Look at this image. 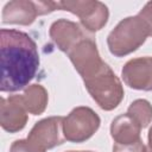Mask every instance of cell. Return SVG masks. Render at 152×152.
<instances>
[{
  "label": "cell",
  "mask_w": 152,
  "mask_h": 152,
  "mask_svg": "<svg viewBox=\"0 0 152 152\" xmlns=\"http://www.w3.org/2000/svg\"><path fill=\"white\" fill-rule=\"evenodd\" d=\"M0 34V89L14 93L24 89L34 77L39 53L34 40L23 31L2 28Z\"/></svg>",
  "instance_id": "1"
},
{
  "label": "cell",
  "mask_w": 152,
  "mask_h": 152,
  "mask_svg": "<svg viewBox=\"0 0 152 152\" xmlns=\"http://www.w3.org/2000/svg\"><path fill=\"white\" fill-rule=\"evenodd\" d=\"M83 82L93 100L103 110H113L124 99L122 83L107 63L83 78Z\"/></svg>",
  "instance_id": "2"
},
{
  "label": "cell",
  "mask_w": 152,
  "mask_h": 152,
  "mask_svg": "<svg viewBox=\"0 0 152 152\" xmlns=\"http://www.w3.org/2000/svg\"><path fill=\"white\" fill-rule=\"evenodd\" d=\"M150 36L145 21L137 14L122 19L108 34L107 45L115 57H125L137 51Z\"/></svg>",
  "instance_id": "3"
},
{
  "label": "cell",
  "mask_w": 152,
  "mask_h": 152,
  "mask_svg": "<svg viewBox=\"0 0 152 152\" xmlns=\"http://www.w3.org/2000/svg\"><path fill=\"white\" fill-rule=\"evenodd\" d=\"M100 124V116L91 108L86 106L76 107L63 120L65 140L71 142H83L95 134Z\"/></svg>",
  "instance_id": "4"
},
{
  "label": "cell",
  "mask_w": 152,
  "mask_h": 152,
  "mask_svg": "<svg viewBox=\"0 0 152 152\" xmlns=\"http://www.w3.org/2000/svg\"><path fill=\"white\" fill-rule=\"evenodd\" d=\"M141 129L140 125L127 113L116 116L110 124L113 152H147V146L140 138Z\"/></svg>",
  "instance_id": "5"
},
{
  "label": "cell",
  "mask_w": 152,
  "mask_h": 152,
  "mask_svg": "<svg viewBox=\"0 0 152 152\" xmlns=\"http://www.w3.org/2000/svg\"><path fill=\"white\" fill-rule=\"evenodd\" d=\"M59 8L58 2L53 1H30V0H14L5 5L2 10L4 24L31 25L38 15L51 13Z\"/></svg>",
  "instance_id": "6"
},
{
  "label": "cell",
  "mask_w": 152,
  "mask_h": 152,
  "mask_svg": "<svg viewBox=\"0 0 152 152\" xmlns=\"http://www.w3.org/2000/svg\"><path fill=\"white\" fill-rule=\"evenodd\" d=\"M59 8L68 11L80 18L81 24L88 32L100 31L108 21V7L97 0L58 1Z\"/></svg>",
  "instance_id": "7"
},
{
  "label": "cell",
  "mask_w": 152,
  "mask_h": 152,
  "mask_svg": "<svg viewBox=\"0 0 152 152\" xmlns=\"http://www.w3.org/2000/svg\"><path fill=\"white\" fill-rule=\"evenodd\" d=\"M63 120V116H49L36 122L26 139L43 151L62 145L65 141Z\"/></svg>",
  "instance_id": "8"
},
{
  "label": "cell",
  "mask_w": 152,
  "mask_h": 152,
  "mask_svg": "<svg viewBox=\"0 0 152 152\" xmlns=\"http://www.w3.org/2000/svg\"><path fill=\"white\" fill-rule=\"evenodd\" d=\"M68 56L82 80L95 72L104 63L100 57L95 40L90 36L82 39Z\"/></svg>",
  "instance_id": "9"
},
{
  "label": "cell",
  "mask_w": 152,
  "mask_h": 152,
  "mask_svg": "<svg viewBox=\"0 0 152 152\" xmlns=\"http://www.w3.org/2000/svg\"><path fill=\"white\" fill-rule=\"evenodd\" d=\"M126 86L135 90H152V57H138L129 59L121 70Z\"/></svg>",
  "instance_id": "10"
},
{
  "label": "cell",
  "mask_w": 152,
  "mask_h": 152,
  "mask_svg": "<svg viewBox=\"0 0 152 152\" xmlns=\"http://www.w3.org/2000/svg\"><path fill=\"white\" fill-rule=\"evenodd\" d=\"M28 112L26 110L21 95H10L8 97H1L0 103V125L10 133H17L21 131L28 119Z\"/></svg>",
  "instance_id": "11"
},
{
  "label": "cell",
  "mask_w": 152,
  "mask_h": 152,
  "mask_svg": "<svg viewBox=\"0 0 152 152\" xmlns=\"http://www.w3.org/2000/svg\"><path fill=\"white\" fill-rule=\"evenodd\" d=\"M49 34L57 48L65 53H69L82 39L88 37L78 24L63 18L51 24Z\"/></svg>",
  "instance_id": "12"
},
{
  "label": "cell",
  "mask_w": 152,
  "mask_h": 152,
  "mask_svg": "<svg viewBox=\"0 0 152 152\" xmlns=\"http://www.w3.org/2000/svg\"><path fill=\"white\" fill-rule=\"evenodd\" d=\"M23 103L26 110L32 115H39L45 112L49 102L46 89L42 84H30L21 94Z\"/></svg>",
  "instance_id": "13"
},
{
  "label": "cell",
  "mask_w": 152,
  "mask_h": 152,
  "mask_svg": "<svg viewBox=\"0 0 152 152\" xmlns=\"http://www.w3.org/2000/svg\"><path fill=\"white\" fill-rule=\"evenodd\" d=\"M127 114L131 115L141 128H145L152 121V104L145 99H138L129 104Z\"/></svg>",
  "instance_id": "14"
},
{
  "label": "cell",
  "mask_w": 152,
  "mask_h": 152,
  "mask_svg": "<svg viewBox=\"0 0 152 152\" xmlns=\"http://www.w3.org/2000/svg\"><path fill=\"white\" fill-rule=\"evenodd\" d=\"M10 152H46L33 145L27 139H19L12 142L10 147Z\"/></svg>",
  "instance_id": "15"
},
{
  "label": "cell",
  "mask_w": 152,
  "mask_h": 152,
  "mask_svg": "<svg viewBox=\"0 0 152 152\" xmlns=\"http://www.w3.org/2000/svg\"><path fill=\"white\" fill-rule=\"evenodd\" d=\"M138 15L145 21V24L148 28L150 36H152V1L146 2V5L140 10Z\"/></svg>",
  "instance_id": "16"
},
{
  "label": "cell",
  "mask_w": 152,
  "mask_h": 152,
  "mask_svg": "<svg viewBox=\"0 0 152 152\" xmlns=\"http://www.w3.org/2000/svg\"><path fill=\"white\" fill-rule=\"evenodd\" d=\"M148 141H152V127L150 128V131H148Z\"/></svg>",
  "instance_id": "17"
},
{
  "label": "cell",
  "mask_w": 152,
  "mask_h": 152,
  "mask_svg": "<svg viewBox=\"0 0 152 152\" xmlns=\"http://www.w3.org/2000/svg\"><path fill=\"white\" fill-rule=\"evenodd\" d=\"M147 152H152V141H148V145H147Z\"/></svg>",
  "instance_id": "18"
},
{
  "label": "cell",
  "mask_w": 152,
  "mask_h": 152,
  "mask_svg": "<svg viewBox=\"0 0 152 152\" xmlns=\"http://www.w3.org/2000/svg\"><path fill=\"white\" fill-rule=\"evenodd\" d=\"M66 152H93V151H66Z\"/></svg>",
  "instance_id": "19"
}]
</instances>
